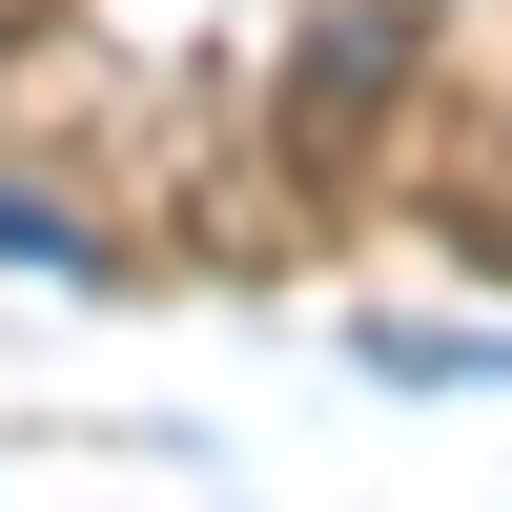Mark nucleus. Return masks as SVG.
Segmentation results:
<instances>
[{"mask_svg":"<svg viewBox=\"0 0 512 512\" xmlns=\"http://www.w3.org/2000/svg\"><path fill=\"white\" fill-rule=\"evenodd\" d=\"M410 41H431L410 0H328V41H308V82H287V164H328V144H349V123H369V103L410 82Z\"/></svg>","mask_w":512,"mask_h":512,"instance_id":"1","label":"nucleus"}]
</instances>
